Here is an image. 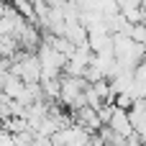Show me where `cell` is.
I'll use <instances>...</instances> for the list:
<instances>
[{"instance_id":"cell-1","label":"cell","mask_w":146,"mask_h":146,"mask_svg":"<svg viewBox=\"0 0 146 146\" xmlns=\"http://www.w3.org/2000/svg\"><path fill=\"white\" fill-rule=\"evenodd\" d=\"M144 23H146V21H144Z\"/></svg>"}]
</instances>
